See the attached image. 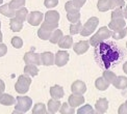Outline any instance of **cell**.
Wrapping results in <instances>:
<instances>
[{
	"instance_id": "1",
	"label": "cell",
	"mask_w": 127,
	"mask_h": 114,
	"mask_svg": "<svg viewBox=\"0 0 127 114\" xmlns=\"http://www.w3.org/2000/svg\"><path fill=\"white\" fill-rule=\"evenodd\" d=\"M31 84V77L28 75H21L18 78V81L15 84V90L19 95H24L29 90V87Z\"/></svg>"
},
{
	"instance_id": "2",
	"label": "cell",
	"mask_w": 127,
	"mask_h": 114,
	"mask_svg": "<svg viewBox=\"0 0 127 114\" xmlns=\"http://www.w3.org/2000/svg\"><path fill=\"white\" fill-rule=\"evenodd\" d=\"M17 100V103L15 105V110H18V111H21V112H27L29 109L32 107V100L29 97V96H18L16 97Z\"/></svg>"
},
{
	"instance_id": "3",
	"label": "cell",
	"mask_w": 127,
	"mask_h": 114,
	"mask_svg": "<svg viewBox=\"0 0 127 114\" xmlns=\"http://www.w3.org/2000/svg\"><path fill=\"white\" fill-rule=\"evenodd\" d=\"M98 24H99V19L97 17H91L86 23H84L83 27L81 29L80 34L82 36H89V35H91L94 32V31H95V29L97 28Z\"/></svg>"
},
{
	"instance_id": "4",
	"label": "cell",
	"mask_w": 127,
	"mask_h": 114,
	"mask_svg": "<svg viewBox=\"0 0 127 114\" xmlns=\"http://www.w3.org/2000/svg\"><path fill=\"white\" fill-rule=\"evenodd\" d=\"M24 62L26 64H33V65H41L42 64V60H41V54L35 53L33 51H29L26 52L24 54Z\"/></svg>"
},
{
	"instance_id": "5",
	"label": "cell",
	"mask_w": 127,
	"mask_h": 114,
	"mask_svg": "<svg viewBox=\"0 0 127 114\" xmlns=\"http://www.w3.org/2000/svg\"><path fill=\"white\" fill-rule=\"evenodd\" d=\"M44 14L38 12V10H34V12H31L28 15L27 18V22L28 24H30L31 26H38L40 24L43 23V19H44Z\"/></svg>"
},
{
	"instance_id": "6",
	"label": "cell",
	"mask_w": 127,
	"mask_h": 114,
	"mask_svg": "<svg viewBox=\"0 0 127 114\" xmlns=\"http://www.w3.org/2000/svg\"><path fill=\"white\" fill-rule=\"evenodd\" d=\"M70 59V55L65 50H60L55 54V65L57 66H64L68 63Z\"/></svg>"
},
{
	"instance_id": "7",
	"label": "cell",
	"mask_w": 127,
	"mask_h": 114,
	"mask_svg": "<svg viewBox=\"0 0 127 114\" xmlns=\"http://www.w3.org/2000/svg\"><path fill=\"white\" fill-rule=\"evenodd\" d=\"M71 91H72V93H75V95H83L87 91L86 83L81 80L74 81L71 85Z\"/></svg>"
},
{
	"instance_id": "8",
	"label": "cell",
	"mask_w": 127,
	"mask_h": 114,
	"mask_svg": "<svg viewBox=\"0 0 127 114\" xmlns=\"http://www.w3.org/2000/svg\"><path fill=\"white\" fill-rule=\"evenodd\" d=\"M90 41L89 40H80L78 43H75L73 45V50L76 54L78 55H82L89 50L90 48Z\"/></svg>"
},
{
	"instance_id": "9",
	"label": "cell",
	"mask_w": 127,
	"mask_h": 114,
	"mask_svg": "<svg viewBox=\"0 0 127 114\" xmlns=\"http://www.w3.org/2000/svg\"><path fill=\"white\" fill-rule=\"evenodd\" d=\"M68 103L71 107L76 108V107L83 105L84 97L82 95H75V93H72V95L68 97Z\"/></svg>"
},
{
	"instance_id": "10",
	"label": "cell",
	"mask_w": 127,
	"mask_h": 114,
	"mask_svg": "<svg viewBox=\"0 0 127 114\" xmlns=\"http://www.w3.org/2000/svg\"><path fill=\"white\" fill-rule=\"evenodd\" d=\"M41 60L43 65H53L55 64V55H53V53H51V52H43V53H41Z\"/></svg>"
},
{
	"instance_id": "11",
	"label": "cell",
	"mask_w": 127,
	"mask_h": 114,
	"mask_svg": "<svg viewBox=\"0 0 127 114\" xmlns=\"http://www.w3.org/2000/svg\"><path fill=\"white\" fill-rule=\"evenodd\" d=\"M125 26H126L125 19H114L110 20V22L108 23V28L113 31L124 29Z\"/></svg>"
},
{
	"instance_id": "12",
	"label": "cell",
	"mask_w": 127,
	"mask_h": 114,
	"mask_svg": "<svg viewBox=\"0 0 127 114\" xmlns=\"http://www.w3.org/2000/svg\"><path fill=\"white\" fill-rule=\"evenodd\" d=\"M108 109V101L105 97H100L95 104V110H97L101 114H104Z\"/></svg>"
},
{
	"instance_id": "13",
	"label": "cell",
	"mask_w": 127,
	"mask_h": 114,
	"mask_svg": "<svg viewBox=\"0 0 127 114\" xmlns=\"http://www.w3.org/2000/svg\"><path fill=\"white\" fill-rule=\"evenodd\" d=\"M50 95L52 98H54V100H60L65 95V91H64V88L60 85H53L50 87Z\"/></svg>"
},
{
	"instance_id": "14",
	"label": "cell",
	"mask_w": 127,
	"mask_h": 114,
	"mask_svg": "<svg viewBox=\"0 0 127 114\" xmlns=\"http://www.w3.org/2000/svg\"><path fill=\"white\" fill-rule=\"evenodd\" d=\"M0 14L3 15V16H5V17L12 19V18H15V16H16V10L10 7L8 3H5V4L0 5Z\"/></svg>"
},
{
	"instance_id": "15",
	"label": "cell",
	"mask_w": 127,
	"mask_h": 114,
	"mask_svg": "<svg viewBox=\"0 0 127 114\" xmlns=\"http://www.w3.org/2000/svg\"><path fill=\"white\" fill-rule=\"evenodd\" d=\"M73 45V38L71 35H64L59 41V47L61 49H70Z\"/></svg>"
},
{
	"instance_id": "16",
	"label": "cell",
	"mask_w": 127,
	"mask_h": 114,
	"mask_svg": "<svg viewBox=\"0 0 127 114\" xmlns=\"http://www.w3.org/2000/svg\"><path fill=\"white\" fill-rule=\"evenodd\" d=\"M44 17H45V21H48V22H52V23H59L61 16H60L59 12L51 9L45 14Z\"/></svg>"
},
{
	"instance_id": "17",
	"label": "cell",
	"mask_w": 127,
	"mask_h": 114,
	"mask_svg": "<svg viewBox=\"0 0 127 114\" xmlns=\"http://www.w3.org/2000/svg\"><path fill=\"white\" fill-rule=\"evenodd\" d=\"M62 106V103L60 102V100H54V98H51V100L48 101V104H47V109L48 111L51 113H56L57 111H60Z\"/></svg>"
},
{
	"instance_id": "18",
	"label": "cell",
	"mask_w": 127,
	"mask_h": 114,
	"mask_svg": "<svg viewBox=\"0 0 127 114\" xmlns=\"http://www.w3.org/2000/svg\"><path fill=\"white\" fill-rule=\"evenodd\" d=\"M113 85L117 88V89H125L127 88V77L125 76H117L116 80L114 81Z\"/></svg>"
},
{
	"instance_id": "19",
	"label": "cell",
	"mask_w": 127,
	"mask_h": 114,
	"mask_svg": "<svg viewBox=\"0 0 127 114\" xmlns=\"http://www.w3.org/2000/svg\"><path fill=\"white\" fill-rule=\"evenodd\" d=\"M96 34L99 36V38L103 41L105 39H108L110 36H112V31H110L109 28L106 27V26H103V27H100L98 29Z\"/></svg>"
},
{
	"instance_id": "20",
	"label": "cell",
	"mask_w": 127,
	"mask_h": 114,
	"mask_svg": "<svg viewBox=\"0 0 127 114\" xmlns=\"http://www.w3.org/2000/svg\"><path fill=\"white\" fill-rule=\"evenodd\" d=\"M109 83L104 79L103 77H99L96 79V81H95V87L97 88L98 90L100 91H104V90H106L107 88L109 87Z\"/></svg>"
},
{
	"instance_id": "21",
	"label": "cell",
	"mask_w": 127,
	"mask_h": 114,
	"mask_svg": "<svg viewBox=\"0 0 127 114\" xmlns=\"http://www.w3.org/2000/svg\"><path fill=\"white\" fill-rule=\"evenodd\" d=\"M9 26H10V29H12L13 32H19V31L23 28V22L17 18H12L9 21Z\"/></svg>"
},
{
	"instance_id": "22",
	"label": "cell",
	"mask_w": 127,
	"mask_h": 114,
	"mask_svg": "<svg viewBox=\"0 0 127 114\" xmlns=\"http://www.w3.org/2000/svg\"><path fill=\"white\" fill-rule=\"evenodd\" d=\"M16 103H17V100L13 95H8V93H3L1 100H0V104L3 106H12Z\"/></svg>"
},
{
	"instance_id": "23",
	"label": "cell",
	"mask_w": 127,
	"mask_h": 114,
	"mask_svg": "<svg viewBox=\"0 0 127 114\" xmlns=\"http://www.w3.org/2000/svg\"><path fill=\"white\" fill-rule=\"evenodd\" d=\"M97 8L99 12H107V10L112 9V4H110V0H98L97 2Z\"/></svg>"
},
{
	"instance_id": "24",
	"label": "cell",
	"mask_w": 127,
	"mask_h": 114,
	"mask_svg": "<svg viewBox=\"0 0 127 114\" xmlns=\"http://www.w3.org/2000/svg\"><path fill=\"white\" fill-rule=\"evenodd\" d=\"M39 73V69L36 65L33 64H26L24 67V74L25 75H28L30 77H35Z\"/></svg>"
},
{
	"instance_id": "25",
	"label": "cell",
	"mask_w": 127,
	"mask_h": 114,
	"mask_svg": "<svg viewBox=\"0 0 127 114\" xmlns=\"http://www.w3.org/2000/svg\"><path fill=\"white\" fill-rule=\"evenodd\" d=\"M28 10L26 7H22L18 10H16V16L15 17L19 19L21 22H25V21H27V18H28Z\"/></svg>"
},
{
	"instance_id": "26",
	"label": "cell",
	"mask_w": 127,
	"mask_h": 114,
	"mask_svg": "<svg viewBox=\"0 0 127 114\" xmlns=\"http://www.w3.org/2000/svg\"><path fill=\"white\" fill-rule=\"evenodd\" d=\"M63 36H64L63 31L60 30V29H56V30H54L53 32L51 33V36H50L49 41H50L51 44H59V41L62 39Z\"/></svg>"
},
{
	"instance_id": "27",
	"label": "cell",
	"mask_w": 127,
	"mask_h": 114,
	"mask_svg": "<svg viewBox=\"0 0 127 114\" xmlns=\"http://www.w3.org/2000/svg\"><path fill=\"white\" fill-rule=\"evenodd\" d=\"M61 114H74L75 113V108L71 107L69 103H63L61 109H60Z\"/></svg>"
},
{
	"instance_id": "28",
	"label": "cell",
	"mask_w": 127,
	"mask_h": 114,
	"mask_svg": "<svg viewBox=\"0 0 127 114\" xmlns=\"http://www.w3.org/2000/svg\"><path fill=\"white\" fill-rule=\"evenodd\" d=\"M83 27L82 23L79 21L77 23H73L70 25V34L74 35V34H77V33H80L81 32V29Z\"/></svg>"
},
{
	"instance_id": "29",
	"label": "cell",
	"mask_w": 127,
	"mask_h": 114,
	"mask_svg": "<svg viewBox=\"0 0 127 114\" xmlns=\"http://www.w3.org/2000/svg\"><path fill=\"white\" fill-rule=\"evenodd\" d=\"M41 27L50 31V32H53V31L56 30L57 27H59V23H52V22H48V21H44V22L41 24Z\"/></svg>"
},
{
	"instance_id": "30",
	"label": "cell",
	"mask_w": 127,
	"mask_h": 114,
	"mask_svg": "<svg viewBox=\"0 0 127 114\" xmlns=\"http://www.w3.org/2000/svg\"><path fill=\"white\" fill-rule=\"evenodd\" d=\"M102 77L109 83V84H113L114 81L116 80V78H117V75H116L115 73L112 72V71L105 70V71L103 72V76H102Z\"/></svg>"
},
{
	"instance_id": "31",
	"label": "cell",
	"mask_w": 127,
	"mask_h": 114,
	"mask_svg": "<svg viewBox=\"0 0 127 114\" xmlns=\"http://www.w3.org/2000/svg\"><path fill=\"white\" fill-rule=\"evenodd\" d=\"M127 35L126 32V28L124 29H121V30H116V31H112V38L116 40H119V39H123L125 36Z\"/></svg>"
},
{
	"instance_id": "32",
	"label": "cell",
	"mask_w": 127,
	"mask_h": 114,
	"mask_svg": "<svg viewBox=\"0 0 127 114\" xmlns=\"http://www.w3.org/2000/svg\"><path fill=\"white\" fill-rule=\"evenodd\" d=\"M94 111H95V109L91 105L87 104V105H83V106L78 108L77 114H93Z\"/></svg>"
},
{
	"instance_id": "33",
	"label": "cell",
	"mask_w": 127,
	"mask_h": 114,
	"mask_svg": "<svg viewBox=\"0 0 127 114\" xmlns=\"http://www.w3.org/2000/svg\"><path fill=\"white\" fill-rule=\"evenodd\" d=\"M25 3H26V0H10V2L8 4L13 9L18 10L20 8L24 7Z\"/></svg>"
},
{
	"instance_id": "34",
	"label": "cell",
	"mask_w": 127,
	"mask_h": 114,
	"mask_svg": "<svg viewBox=\"0 0 127 114\" xmlns=\"http://www.w3.org/2000/svg\"><path fill=\"white\" fill-rule=\"evenodd\" d=\"M67 19L70 21L72 24L79 22V21H80V13H79V10H77V12H73V13H68L67 14Z\"/></svg>"
},
{
	"instance_id": "35",
	"label": "cell",
	"mask_w": 127,
	"mask_h": 114,
	"mask_svg": "<svg viewBox=\"0 0 127 114\" xmlns=\"http://www.w3.org/2000/svg\"><path fill=\"white\" fill-rule=\"evenodd\" d=\"M45 112H47V109L45 104L43 103H38L35 104L32 108V113L33 114H44Z\"/></svg>"
},
{
	"instance_id": "36",
	"label": "cell",
	"mask_w": 127,
	"mask_h": 114,
	"mask_svg": "<svg viewBox=\"0 0 127 114\" xmlns=\"http://www.w3.org/2000/svg\"><path fill=\"white\" fill-rule=\"evenodd\" d=\"M110 17H112V20H114V19H125L124 18V8H122V7L115 8L112 12Z\"/></svg>"
},
{
	"instance_id": "37",
	"label": "cell",
	"mask_w": 127,
	"mask_h": 114,
	"mask_svg": "<svg viewBox=\"0 0 127 114\" xmlns=\"http://www.w3.org/2000/svg\"><path fill=\"white\" fill-rule=\"evenodd\" d=\"M51 33L52 32H50V31L46 30V29L42 28V27L38 30V36H39L41 39H43V40H49L50 39V36H51Z\"/></svg>"
},
{
	"instance_id": "38",
	"label": "cell",
	"mask_w": 127,
	"mask_h": 114,
	"mask_svg": "<svg viewBox=\"0 0 127 114\" xmlns=\"http://www.w3.org/2000/svg\"><path fill=\"white\" fill-rule=\"evenodd\" d=\"M10 44H12L14 48L20 49V48H22V46H23V40L21 38H19V36H14V38H12Z\"/></svg>"
},
{
	"instance_id": "39",
	"label": "cell",
	"mask_w": 127,
	"mask_h": 114,
	"mask_svg": "<svg viewBox=\"0 0 127 114\" xmlns=\"http://www.w3.org/2000/svg\"><path fill=\"white\" fill-rule=\"evenodd\" d=\"M89 41H90V45H91L92 47H94V48H97V47L102 43V40L99 38V36L95 33L94 35H92V38L89 39Z\"/></svg>"
},
{
	"instance_id": "40",
	"label": "cell",
	"mask_w": 127,
	"mask_h": 114,
	"mask_svg": "<svg viewBox=\"0 0 127 114\" xmlns=\"http://www.w3.org/2000/svg\"><path fill=\"white\" fill-rule=\"evenodd\" d=\"M65 9L67 14L68 13H73V12H77V8L75 7V5L73 3V0H70V1H67L66 4H65Z\"/></svg>"
},
{
	"instance_id": "41",
	"label": "cell",
	"mask_w": 127,
	"mask_h": 114,
	"mask_svg": "<svg viewBox=\"0 0 127 114\" xmlns=\"http://www.w3.org/2000/svg\"><path fill=\"white\" fill-rule=\"evenodd\" d=\"M110 4H112V9H115L125 6V1L124 0H110Z\"/></svg>"
},
{
	"instance_id": "42",
	"label": "cell",
	"mask_w": 127,
	"mask_h": 114,
	"mask_svg": "<svg viewBox=\"0 0 127 114\" xmlns=\"http://www.w3.org/2000/svg\"><path fill=\"white\" fill-rule=\"evenodd\" d=\"M59 4V0H45L44 5L47 8H53Z\"/></svg>"
},
{
	"instance_id": "43",
	"label": "cell",
	"mask_w": 127,
	"mask_h": 114,
	"mask_svg": "<svg viewBox=\"0 0 127 114\" xmlns=\"http://www.w3.org/2000/svg\"><path fill=\"white\" fill-rule=\"evenodd\" d=\"M86 2H87V0H73L74 5H75V7H76L78 10L80 9L84 4H86Z\"/></svg>"
},
{
	"instance_id": "44",
	"label": "cell",
	"mask_w": 127,
	"mask_h": 114,
	"mask_svg": "<svg viewBox=\"0 0 127 114\" xmlns=\"http://www.w3.org/2000/svg\"><path fill=\"white\" fill-rule=\"evenodd\" d=\"M6 52H7L6 45L3 44V43H0V57H2L3 55L6 54Z\"/></svg>"
},
{
	"instance_id": "45",
	"label": "cell",
	"mask_w": 127,
	"mask_h": 114,
	"mask_svg": "<svg viewBox=\"0 0 127 114\" xmlns=\"http://www.w3.org/2000/svg\"><path fill=\"white\" fill-rule=\"evenodd\" d=\"M118 114H127V106L125 105V103L122 104L119 109H118Z\"/></svg>"
},
{
	"instance_id": "46",
	"label": "cell",
	"mask_w": 127,
	"mask_h": 114,
	"mask_svg": "<svg viewBox=\"0 0 127 114\" xmlns=\"http://www.w3.org/2000/svg\"><path fill=\"white\" fill-rule=\"evenodd\" d=\"M5 89V84H4V82L1 80V79H0V90H4Z\"/></svg>"
},
{
	"instance_id": "47",
	"label": "cell",
	"mask_w": 127,
	"mask_h": 114,
	"mask_svg": "<svg viewBox=\"0 0 127 114\" xmlns=\"http://www.w3.org/2000/svg\"><path fill=\"white\" fill-rule=\"evenodd\" d=\"M123 71H124L125 74H127V61L123 64Z\"/></svg>"
},
{
	"instance_id": "48",
	"label": "cell",
	"mask_w": 127,
	"mask_h": 114,
	"mask_svg": "<svg viewBox=\"0 0 127 114\" xmlns=\"http://www.w3.org/2000/svg\"><path fill=\"white\" fill-rule=\"evenodd\" d=\"M124 18L127 19V5L124 7Z\"/></svg>"
},
{
	"instance_id": "49",
	"label": "cell",
	"mask_w": 127,
	"mask_h": 114,
	"mask_svg": "<svg viewBox=\"0 0 127 114\" xmlns=\"http://www.w3.org/2000/svg\"><path fill=\"white\" fill-rule=\"evenodd\" d=\"M12 114H25V113H23V112H21V111H18V110H15Z\"/></svg>"
},
{
	"instance_id": "50",
	"label": "cell",
	"mask_w": 127,
	"mask_h": 114,
	"mask_svg": "<svg viewBox=\"0 0 127 114\" xmlns=\"http://www.w3.org/2000/svg\"><path fill=\"white\" fill-rule=\"evenodd\" d=\"M2 38H3V34L1 31H0V43H2Z\"/></svg>"
},
{
	"instance_id": "51",
	"label": "cell",
	"mask_w": 127,
	"mask_h": 114,
	"mask_svg": "<svg viewBox=\"0 0 127 114\" xmlns=\"http://www.w3.org/2000/svg\"><path fill=\"white\" fill-rule=\"evenodd\" d=\"M2 95H3V91H2V90H0V100H1Z\"/></svg>"
},
{
	"instance_id": "52",
	"label": "cell",
	"mask_w": 127,
	"mask_h": 114,
	"mask_svg": "<svg viewBox=\"0 0 127 114\" xmlns=\"http://www.w3.org/2000/svg\"><path fill=\"white\" fill-rule=\"evenodd\" d=\"M93 114H101V113H100V112H98V111H97V110H95V111H94V113H93Z\"/></svg>"
},
{
	"instance_id": "53",
	"label": "cell",
	"mask_w": 127,
	"mask_h": 114,
	"mask_svg": "<svg viewBox=\"0 0 127 114\" xmlns=\"http://www.w3.org/2000/svg\"><path fill=\"white\" fill-rule=\"evenodd\" d=\"M44 114H54V113H51V112H49V111H47V112H45Z\"/></svg>"
},
{
	"instance_id": "54",
	"label": "cell",
	"mask_w": 127,
	"mask_h": 114,
	"mask_svg": "<svg viewBox=\"0 0 127 114\" xmlns=\"http://www.w3.org/2000/svg\"><path fill=\"white\" fill-rule=\"evenodd\" d=\"M2 3H3V0H0V5H2Z\"/></svg>"
},
{
	"instance_id": "55",
	"label": "cell",
	"mask_w": 127,
	"mask_h": 114,
	"mask_svg": "<svg viewBox=\"0 0 127 114\" xmlns=\"http://www.w3.org/2000/svg\"><path fill=\"white\" fill-rule=\"evenodd\" d=\"M0 29H1V22H0Z\"/></svg>"
},
{
	"instance_id": "56",
	"label": "cell",
	"mask_w": 127,
	"mask_h": 114,
	"mask_svg": "<svg viewBox=\"0 0 127 114\" xmlns=\"http://www.w3.org/2000/svg\"><path fill=\"white\" fill-rule=\"evenodd\" d=\"M125 105H126V106H127V101H126V102H125Z\"/></svg>"
},
{
	"instance_id": "57",
	"label": "cell",
	"mask_w": 127,
	"mask_h": 114,
	"mask_svg": "<svg viewBox=\"0 0 127 114\" xmlns=\"http://www.w3.org/2000/svg\"><path fill=\"white\" fill-rule=\"evenodd\" d=\"M126 32H127V26H126Z\"/></svg>"
},
{
	"instance_id": "58",
	"label": "cell",
	"mask_w": 127,
	"mask_h": 114,
	"mask_svg": "<svg viewBox=\"0 0 127 114\" xmlns=\"http://www.w3.org/2000/svg\"><path fill=\"white\" fill-rule=\"evenodd\" d=\"M126 47H127V41H126Z\"/></svg>"
},
{
	"instance_id": "59",
	"label": "cell",
	"mask_w": 127,
	"mask_h": 114,
	"mask_svg": "<svg viewBox=\"0 0 127 114\" xmlns=\"http://www.w3.org/2000/svg\"><path fill=\"white\" fill-rule=\"evenodd\" d=\"M32 114H33V113H32Z\"/></svg>"
}]
</instances>
